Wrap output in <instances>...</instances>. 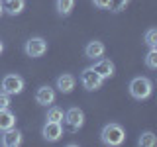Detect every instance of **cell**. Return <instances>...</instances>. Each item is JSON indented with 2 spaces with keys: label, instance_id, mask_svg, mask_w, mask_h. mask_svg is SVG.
Returning a JSON list of instances; mask_svg holds the SVG:
<instances>
[{
  "label": "cell",
  "instance_id": "4fadbf2b",
  "mask_svg": "<svg viewBox=\"0 0 157 147\" xmlns=\"http://www.w3.org/2000/svg\"><path fill=\"white\" fill-rule=\"evenodd\" d=\"M10 127H16V116L10 108H4V110H0V134Z\"/></svg>",
  "mask_w": 157,
  "mask_h": 147
},
{
  "label": "cell",
  "instance_id": "30bf717a",
  "mask_svg": "<svg viewBox=\"0 0 157 147\" xmlns=\"http://www.w3.org/2000/svg\"><path fill=\"white\" fill-rule=\"evenodd\" d=\"M92 69H94V71L98 73V75H100L102 78H110V77H114V71H116V67H114V63L110 61V59H96V63L94 65H92Z\"/></svg>",
  "mask_w": 157,
  "mask_h": 147
},
{
  "label": "cell",
  "instance_id": "9c48e42d",
  "mask_svg": "<svg viewBox=\"0 0 157 147\" xmlns=\"http://www.w3.org/2000/svg\"><path fill=\"white\" fill-rule=\"evenodd\" d=\"M55 96H57L55 88L49 86V85H43L36 90V102L41 104V106H51L53 102H55Z\"/></svg>",
  "mask_w": 157,
  "mask_h": 147
},
{
  "label": "cell",
  "instance_id": "603a6c76",
  "mask_svg": "<svg viewBox=\"0 0 157 147\" xmlns=\"http://www.w3.org/2000/svg\"><path fill=\"white\" fill-rule=\"evenodd\" d=\"M2 14H4V2L0 0V16H2Z\"/></svg>",
  "mask_w": 157,
  "mask_h": 147
},
{
  "label": "cell",
  "instance_id": "3957f363",
  "mask_svg": "<svg viewBox=\"0 0 157 147\" xmlns=\"http://www.w3.org/2000/svg\"><path fill=\"white\" fill-rule=\"evenodd\" d=\"M24 78L20 75H4L2 82H0V86H2V92H6V94L14 96V94H22L24 92Z\"/></svg>",
  "mask_w": 157,
  "mask_h": 147
},
{
  "label": "cell",
  "instance_id": "8fae6325",
  "mask_svg": "<svg viewBox=\"0 0 157 147\" xmlns=\"http://www.w3.org/2000/svg\"><path fill=\"white\" fill-rule=\"evenodd\" d=\"M106 47L102 41H98V39H94V41H88L86 47H85V57L86 59H92V61H96V59H100L102 55H104Z\"/></svg>",
  "mask_w": 157,
  "mask_h": 147
},
{
  "label": "cell",
  "instance_id": "2e32d148",
  "mask_svg": "<svg viewBox=\"0 0 157 147\" xmlns=\"http://www.w3.org/2000/svg\"><path fill=\"white\" fill-rule=\"evenodd\" d=\"M137 145L141 147H155L157 145V135L153 131H144V134L140 135V139H137Z\"/></svg>",
  "mask_w": 157,
  "mask_h": 147
},
{
  "label": "cell",
  "instance_id": "7c38bea8",
  "mask_svg": "<svg viewBox=\"0 0 157 147\" xmlns=\"http://www.w3.org/2000/svg\"><path fill=\"white\" fill-rule=\"evenodd\" d=\"M75 85H77V78L73 77L71 73H63V75L57 77V88H59V92H63V94H71Z\"/></svg>",
  "mask_w": 157,
  "mask_h": 147
},
{
  "label": "cell",
  "instance_id": "e0dca14e",
  "mask_svg": "<svg viewBox=\"0 0 157 147\" xmlns=\"http://www.w3.org/2000/svg\"><path fill=\"white\" fill-rule=\"evenodd\" d=\"M63 116H65V112H63L59 106H49L45 120H49V122H61V124H63Z\"/></svg>",
  "mask_w": 157,
  "mask_h": 147
},
{
  "label": "cell",
  "instance_id": "5bb4252c",
  "mask_svg": "<svg viewBox=\"0 0 157 147\" xmlns=\"http://www.w3.org/2000/svg\"><path fill=\"white\" fill-rule=\"evenodd\" d=\"M24 6H26V0H6L4 2V12L10 14V16H18V14H22Z\"/></svg>",
  "mask_w": 157,
  "mask_h": 147
},
{
  "label": "cell",
  "instance_id": "ba28073f",
  "mask_svg": "<svg viewBox=\"0 0 157 147\" xmlns=\"http://www.w3.org/2000/svg\"><path fill=\"white\" fill-rule=\"evenodd\" d=\"M24 141L22 137V131L16 130V127H10V130L2 131V137H0V143L4 147H20Z\"/></svg>",
  "mask_w": 157,
  "mask_h": 147
},
{
  "label": "cell",
  "instance_id": "52a82bcc",
  "mask_svg": "<svg viewBox=\"0 0 157 147\" xmlns=\"http://www.w3.org/2000/svg\"><path fill=\"white\" fill-rule=\"evenodd\" d=\"M63 126H61V122H45L43 124V130H41V135H43V139L49 141V143H55V141H59L63 137Z\"/></svg>",
  "mask_w": 157,
  "mask_h": 147
},
{
  "label": "cell",
  "instance_id": "5b68a950",
  "mask_svg": "<svg viewBox=\"0 0 157 147\" xmlns=\"http://www.w3.org/2000/svg\"><path fill=\"white\" fill-rule=\"evenodd\" d=\"M24 51H26L28 57L32 59H37V57H43L47 53V41L43 37H29L24 45Z\"/></svg>",
  "mask_w": 157,
  "mask_h": 147
},
{
  "label": "cell",
  "instance_id": "d6986e66",
  "mask_svg": "<svg viewBox=\"0 0 157 147\" xmlns=\"http://www.w3.org/2000/svg\"><path fill=\"white\" fill-rule=\"evenodd\" d=\"M130 2H132V0H112V2H110V10L114 14H118V12H122V10H126Z\"/></svg>",
  "mask_w": 157,
  "mask_h": 147
},
{
  "label": "cell",
  "instance_id": "44dd1931",
  "mask_svg": "<svg viewBox=\"0 0 157 147\" xmlns=\"http://www.w3.org/2000/svg\"><path fill=\"white\" fill-rule=\"evenodd\" d=\"M10 104H12V100H10V94H6V92L0 90V110H4V108H10Z\"/></svg>",
  "mask_w": 157,
  "mask_h": 147
},
{
  "label": "cell",
  "instance_id": "ffe728a7",
  "mask_svg": "<svg viewBox=\"0 0 157 147\" xmlns=\"http://www.w3.org/2000/svg\"><path fill=\"white\" fill-rule=\"evenodd\" d=\"M145 43L149 47H157V29L155 28H151V29L145 32Z\"/></svg>",
  "mask_w": 157,
  "mask_h": 147
},
{
  "label": "cell",
  "instance_id": "8992f818",
  "mask_svg": "<svg viewBox=\"0 0 157 147\" xmlns=\"http://www.w3.org/2000/svg\"><path fill=\"white\" fill-rule=\"evenodd\" d=\"M81 85L86 88V90H98L102 85H104V78H102L92 67H86L85 71L81 73Z\"/></svg>",
  "mask_w": 157,
  "mask_h": 147
},
{
  "label": "cell",
  "instance_id": "cb8c5ba5",
  "mask_svg": "<svg viewBox=\"0 0 157 147\" xmlns=\"http://www.w3.org/2000/svg\"><path fill=\"white\" fill-rule=\"evenodd\" d=\"M2 51H4V43L0 41V53H2Z\"/></svg>",
  "mask_w": 157,
  "mask_h": 147
},
{
  "label": "cell",
  "instance_id": "ac0fdd59",
  "mask_svg": "<svg viewBox=\"0 0 157 147\" xmlns=\"http://www.w3.org/2000/svg\"><path fill=\"white\" fill-rule=\"evenodd\" d=\"M145 67L147 69H157V47H149V53L145 55Z\"/></svg>",
  "mask_w": 157,
  "mask_h": 147
},
{
  "label": "cell",
  "instance_id": "9a60e30c",
  "mask_svg": "<svg viewBox=\"0 0 157 147\" xmlns=\"http://www.w3.org/2000/svg\"><path fill=\"white\" fill-rule=\"evenodd\" d=\"M55 8L59 16H69L73 12V8H75V0H57Z\"/></svg>",
  "mask_w": 157,
  "mask_h": 147
},
{
  "label": "cell",
  "instance_id": "6da1fadb",
  "mask_svg": "<svg viewBox=\"0 0 157 147\" xmlns=\"http://www.w3.org/2000/svg\"><path fill=\"white\" fill-rule=\"evenodd\" d=\"M100 141L108 147H118L126 141V130L120 124H116V122H110V124H106L102 127Z\"/></svg>",
  "mask_w": 157,
  "mask_h": 147
},
{
  "label": "cell",
  "instance_id": "7a4b0ae2",
  "mask_svg": "<svg viewBox=\"0 0 157 147\" xmlns=\"http://www.w3.org/2000/svg\"><path fill=\"white\" fill-rule=\"evenodd\" d=\"M128 90H130V96L136 98V100H147L153 94V82L147 77H136V78H132Z\"/></svg>",
  "mask_w": 157,
  "mask_h": 147
},
{
  "label": "cell",
  "instance_id": "277c9868",
  "mask_svg": "<svg viewBox=\"0 0 157 147\" xmlns=\"http://www.w3.org/2000/svg\"><path fill=\"white\" fill-rule=\"evenodd\" d=\"M63 122L67 124V127H69L71 131H78L82 126H85V112H82L81 108L73 106V108H69V110L65 112Z\"/></svg>",
  "mask_w": 157,
  "mask_h": 147
},
{
  "label": "cell",
  "instance_id": "7402d4cb",
  "mask_svg": "<svg viewBox=\"0 0 157 147\" xmlns=\"http://www.w3.org/2000/svg\"><path fill=\"white\" fill-rule=\"evenodd\" d=\"M110 2L112 0H92V4H94L98 10H108L110 8Z\"/></svg>",
  "mask_w": 157,
  "mask_h": 147
}]
</instances>
